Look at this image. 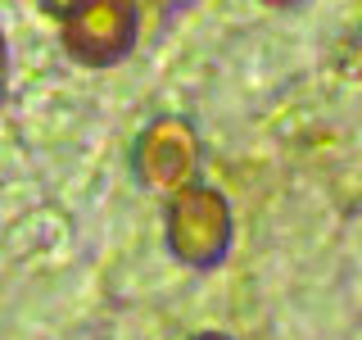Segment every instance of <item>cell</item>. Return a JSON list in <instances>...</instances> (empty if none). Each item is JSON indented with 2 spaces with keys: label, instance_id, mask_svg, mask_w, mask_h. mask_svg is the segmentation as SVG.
<instances>
[{
  "label": "cell",
  "instance_id": "obj_3",
  "mask_svg": "<svg viewBox=\"0 0 362 340\" xmlns=\"http://www.w3.org/2000/svg\"><path fill=\"white\" fill-rule=\"evenodd\" d=\"M195 164H199V141L186 118H154L141 132L132 154L136 177L154 191H181L195 177Z\"/></svg>",
  "mask_w": 362,
  "mask_h": 340
},
{
  "label": "cell",
  "instance_id": "obj_5",
  "mask_svg": "<svg viewBox=\"0 0 362 340\" xmlns=\"http://www.w3.org/2000/svg\"><path fill=\"white\" fill-rule=\"evenodd\" d=\"M5 86H9V50H5V32H0V105H5Z\"/></svg>",
  "mask_w": 362,
  "mask_h": 340
},
{
  "label": "cell",
  "instance_id": "obj_7",
  "mask_svg": "<svg viewBox=\"0 0 362 340\" xmlns=\"http://www.w3.org/2000/svg\"><path fill=\"white\" fill-rule=\"evenodd\" d=\"M195 340H226V336H218V332H204V336H195Z\"/></svg>",
  "mask_w": 362,
  "mask_h": 340
},
{
  "label": "cell",
  "instance_id": "obj_6",
  "mask_svg": "<svg viewBox=\"0 0 362 340\" xmlns=\"http://www.w3.org/2000/svg\"><path fill=\"white\" fill-rule=\"evenodd\" d=\"M195 5V0H154V9H163V14H173V9H186Z\"/></svg>",
  "mask_w": 362,
  "mask_h": 340
},
{
  "label": "cell",
  "instance_id": "obj_2",
  "mask_svg": "<svg viewBox=\"0 0 362 340\" xmlns=\"http://www.w3.org/2000/svg\"><path fill=\"white\" fill-rule=\"evenodd\" d=\"M231 245V209L209 186H181L168 204V249L190 268H213Z\"/></svg>",
  "mask_w": 362,
  "mask_h": 340
},
{
  "label": "cell",
  "instance_id": "obj_8",
  "mask_svg": "<svg viewBox=\"0 0 362 340\" xmlns=\"http://www.w3.org/2000/svg\"><path fill=\"white\" fill-rule=\"evenodd\" d=\"M263 5H299V0H263Z\"/></svg>",
  "mask_w": 362,
  "mask_h": 340
},
{
  "label": "cell",
  "instance_id": "obj_4",
  "mask_svg": "<svg viewBox=\"0 0 362 340\" xmlns=\"http://www.w3.org/2000/svg\"><path fill=\"white\" fill-rule=\"evenodd\" d=\"M37 5H41V9H45V14H50V18H64L68 9H77V5H82V0H37Z\"/></svg>",
  "mask_w": 362,
  "mask_h": 340
},
{
  "label": "cell",
  "instance_id": "obj_1",
  "mask_svg": "<svg viewBox=\"0 0 362 340\" xmlns=\"http://www.w3.org/2000/svg\"><path fill=\"white\" fill-rule=\"evenodd\" d=\"M59 23H64V50L77 64L109 68L132 55L141 9H136V0H82Z\"/></svg>",
  "mask_w": 362,
  "mask_h": 340
}]
</instances>
